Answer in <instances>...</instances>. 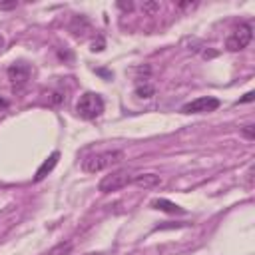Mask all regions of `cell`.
I'll return each instance as SVG.
<instances>
[{
    "instance_id": "1",
    "label": "cell",
    "mask_w": 255,
    "mask_h": 255,
    "mask_svg": "<svg viewBox=\"0 0 255 255\" xmlns=\"http://www.w3.org/2000/svg\"><path fill=\"white\" fill-rule=\"evenodd\" d=\"M124 159V151L122 149H106V151H100V153H94V155H88L84 161H82V169L88 171V173H98L110 165H116Z\"/></svg>"
},
{
    "instance_id": "2",
    "label": "cell",
    "mask_w": 255,
    "mask_h": 255,
    "mask_svg": "<svg viewBox=\"0 0 255 255\" xmlns=\"http://www.w3.org/2000/svg\"><path fill=\"white\" fill-rule=\"evenodd\" d=\"M104 112V100L100 94L96 92H86L80 96L78 104H76V114L82 120H96L100 118Z\"/></svg>"
},
{
    "instance_id": "3",
    "label": "cell",
    "mask_w": 255,
    "mask_h": 255,
    "mask_svg": "<svg viewBox=\"0 0 255 255\" xmlns=\"http://www.w3.org/2000/svg\"><path fill=\"white\" fill-rule=\"evenodd\" d=\"M251 38H253V28H251V24L243 22V24H239V26L227 36L225 48H227L229 52H239V50H243V48L249 46Z\"/></svg>"
},
{
    "instance_id": "4",
    "label": "cell",
    "mask_w": 255,
    "mask_h": 255,
    "mask_svg": "<svg viewBox=\"0 0 255 255\" xmlns=\"http://www.w3.org/2000/svg\"><path fill=\"white\" fill-rule=\"evenodd\" d=\"M128 183H131V175L126 171V169H118V171H112L108 175H104L98 183V191L102 193H112V191H118L122 187H126Z\"/></svg>"
},
{
    "instance_id": "5",
    "label": "cell",
    "mask_w": 255,
    "mask_h": 255,
    "mask_svg": "<svg viewBox=\"0 0 255 255\" xmlns=\"http://www.w3.org/2000/svg\"><path fill=\"white\" fill-rule=\"evenodd\" d=\"M219 108V100L213 98V96H203V98H197L189 104H185L181 108L183 114H205V112H213Z\"/></svg>"
},
{
    "instance_id": "6",
    "label": "cell",
    "mask_w": 255,
    "mask_h": 255,
    "mask_svg": "<svg viewBox=\"0 0 255 255\" xmlns=\"http://www.w3.org/2000/svg\"><path fill=\"white\" fill-rule=\"evenodd\" d=\"M28 78H30V66L22 64V62H20V64H12V66L8 68V80H10L14 86L26 84Z\"/></svg>"
},
{
    "instance_id": "7",
    "label": "cell",
    "mask_w": 255,
    "mask_h": 255,
    "mask_svg": "<svg viewBox=\"0 0 255 255\" xmlns=\"http://www.w3.org/2000/svg\"><path fill=\"white\" fill-rule=\"evenodd\" d=\"M58 159H60V151H52L50 155H48V159H44V163L36 169V175H34V181H42L54 167H56V163H58Z\"/></svg>"
},
{
    "instance_id": "8",
    "label": "cell",
    "mask_w": 255,
    "mask_h": 255,
    "mask_svg": "<svg viewBox=\"0 0 255 255\" xmlns=\"http://www.w3.org/2000/svg\"><path fill=\"white\" fill-rule=\"evenodd\" d=\"M159 181H161V177L157 173H137L131 177V183L137 187H143V189L155 187V185H159Z\"/></svg>"
},
{
    "instance_id": "9",
    "label": "cell",
    "mask_w": 255,
    "mask_h": 255,
    "mask_svg": "<svg viewBox=\"0 0 255 255\" xmlns=\"http://www.w3.org/2000/svg\"><path fill=\"white\" fill-rule=\"evenodd\" d=\"M151 207L153 209H159V211H165V213H177V215H181V213H185V209L183 207H179L177 203H173V201H169V199H163V197H159V199H153L151 201Z\"/></svg>"
},
{
    "instance_id": "10",
    "label": "cell",
    "mask_w": 255,
    "mask_h": 255,
    "mask_svg": "<svg viewBox=\"0 0 255 255\" xmlns=\"http://www.w3.org/2000/svg\"><path fill=\"white\" fill-rule=\"evenodd\" d=\"M88 28H90V22H88V18H86V16L78 14V16H74V18H72L70 30H72V34H74V36H84V34L88 32Z\"/></svg>"
},
{
    "instance_id": "11",
    "label": "cell",
    "mask_w": 255,
    "mask_h": 255,
    "mask_svg": "<svg viewBox=\"0 0 255 255\" xmlns=\"http://www.w3.org/2000/svg\"><path fill=\"white\" fill-rule=\"evenodd\" d=\"M72 241H62V243H58V245H54L50 251H48V255H68L70 251H72Z\"/></svg>"
},
{
    "instance_id": "12",
    "label": "cell",
    "mask_w": 255,
    "mask_h": 255,
    "mask_svg": "<svg viewBox=\"0 0 255 255\" xmlns=\"http://www.w3.org/2000/svg\"><path fill=\"white\" fill-rule=\"evenodd\" d=\"M155 94V88L151 84H143V86H137L135 88V96L137 98H151Z\"/></svg>"
},
{
    "instance_id": "13",
    "label": "cell",
    "mask_w": 255,
    "mask_h": 255,
    "mask_svg": "<svg viewBox=\"0 0 255 255\" xmlns=\"http://www.w3.org/2000/svg\"><path fill=\"white\" fill-rule=\"evenodd\" d=\"M64 100H66V96H64L62 90H52V92L48 94V104H50V106H60Z\"/></svg>"
},
{
    "instance_id": "14",
    "label": "cell",
    "mask_w": 255,
    "mask_h": 255,
    "mask_svg": "<svg viewBox=\"0 0 255 255\" xmlns=\"http://www.w3.org/2000/svg\"><path fill=\"white\" fill-rule=\"evenodd\" d=\"M141 10H143L145 14H149V16H151V14H155V12L159 10V4H157V2H143Z\"/></svg>"
},
{
    "instance_id": "15",
    "label": "cell",
    "mask_w": 255,
    "mask_h": 255,
    "mask_svg": "<svg viewBox=\"0 0 255 255\" xmlns=\"http://www.w3.org/2000/svg\"><path fill=\"white\" fill-rule=\"evenodd\" d=\"M199 6V2H177L175 8L177 10H195Z\"/></svg>"
},
{
    "instance_id": "16",
    "label": "cell",
    "mask_w": 255,
    "mask_h": 255,
    "mask_svg": "<svg viewBox=\"0 0 255 255\" xmlns=\"http://www.w3.org/2000/svg\"><path fill=\"white\" fill-rule=\"evenodd\" d=\"M241 133H243V137H247V139H255V126H245V128L241 129Z\"/></svg>"
},
{
    "instance_id": "17",
    "label": "cell",
    "mask_w": 255,
    "mask_h": 255,
    "mask_svg": "<svg viewBox=\"0 0 255 255\" xmlns=\"http://www.w3.org/2000/svg\"><path fill=\"white\" fill-rule=\"evenodd\" d=\"M18 6L16 0H10V2H0V10H14Z\"/></svg>"
},
{
    "instance_id": "18",
    "label": "cell",
    "mask_w": 255,
    "mask_h": 255,
    "mask_svg": "<svg viewBox=\"0 0 255 255\" xmlns=\"http://www.w3.org/2000/svg\"><path fill=\"white\" fill-rule=\"evenodd\" d=\"M118 8H122V10L129 12V10H133V4H131V2H118Z\"/></svg>"
},
{
    "instance_id": "19",
    "label": "cell",
    "mask_w": 255,
    "mask_h": 255,
    "mask_svg": "<svg viewBox=\"0 0 255 255\" xmlns=\"http://www.w3.org/2000/svg\"><path fill=\"white\" fill-rule=\"evenodd\" d=\"M253 96H255L253 92H247V94H245V96L239 100V104H243V102H251V100H253Z\"/></svg>"
},
{
    "instance_id": "20",
    "label": "cell",
    "mask_w": 255,
    "mask_h": 255,
    "mask_svg": "<svg viewBox=\"0 0 255 255\" xmlns=\"http://www.w3.org/2000/svg\"><path fill=\"white\" fill-rule=\"evenodd\" d=\"M4 108H8V102L4 98H0V110H4Z\"/></svg>"
},
{
    "instance_id": "21",
    "label": "cell",
    "mask_w": 255,
    "mask_h": 255,
    "mask_svg": "<svg viewBox=\"0 0 255 255\" xmlns=\"http://www.w3.org/2000/svg\"><path fill=\"white\" fill-rule=\"evenodd\" d=\"M84 255H106V253H102V251H92V253H84Z\"/></svg>"
},
{
    "instance_id": "22",
    "label": "cell",
    "mask_w": 255,
    "mask_h": 255,
    "mask_svg": "<svg viewBox=\"0 0 255 255\" xmlns=\"http://www.w3.org/2000/svg\"><path fill=\"white\" fill-rule=\"evenodd\" d=\"M4 46V38H2V34H0V48Z\"/></svg>"
}]
</instances>
